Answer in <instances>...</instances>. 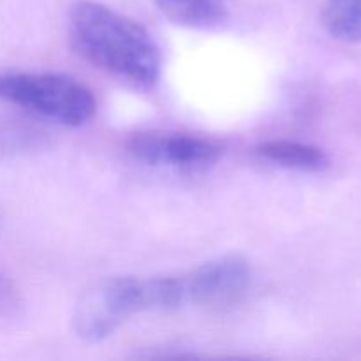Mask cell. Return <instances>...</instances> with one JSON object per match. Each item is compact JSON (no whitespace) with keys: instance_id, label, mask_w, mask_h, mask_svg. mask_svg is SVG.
<instances>
[{"instance_id":"obj_7","label":"cell","mask_w":361,"mask_h":361,"mask_svg":"<svg viewBox=\"0 0 361 361\" xmlns=\"http://www.w3.org/2000/svg\"><path fill=\"white\" fill-rule=\"evenodd\" d=\"M162 14L189 28H210L222 23L233 0H155Z\"/></svg>"},{"instance_id":"obj_5","label":"cell","mask_w":361,"mask_h":361,"mask_svg":"<svg viewBox=\"0 0 361 361\" xmlns=\"http://www.w3.org/2000/svg\"><path fill=\"white\" fill-rule=\"evenodd\" d=\"M127 150L136 161L148 166L194 171L214 166L222 155V145L197 134L147 130L130 136Z\"/></svg>"},{"instance_id":"obj_6","label":"cell","mask_w":361,"mask_h":361,"mask_svg":"<svg viewBox=\"0 0 361 361\" xmlns=\"http://www.w3.org/2000/svg\"><path fill=\"white\" fill-rule=\"evenodd\" d=\"M256 155L279 168L303 173H319L330 166V157L323 148L295 140L263 141L256 147Z\"/></svg>"},{"instance_id":"obj_9","label":"cell","mask_w":361,"mask_h":361,"mask_svg":"<svg viewBox=\"0 0 361 361\" xmlns=\"http://www.w3.org/2000/svg\"><path fill=\"white\" fill-rule=\"evenodd\" d=\"M23 298L16 282L7 274L0 271V317H14L21 310Z\"/></svg>"},{"instance_id":"obj_2","label":"cell","mask_w":361,"mask_h":361,"mask_svg":"<svg viewBox=\"0 0 361 361\" xmlns=\"http://www.w3.org/2000/svg\"><path fill=\"white\" fill-rule=\"evenodd\" d=\"M0 101L66 127L83 126L97 108L87 85L60 73H0Z\"/></svg>"},{"instance_id":"obj_1","label":"cell","mask_w":361,"mask_h":361,"mask_svg":"<svg viewBox=\"0 0 361 361\" xmlns=\"http://www.w3.org/2000/svg\"><path fill=\"white\" fill-rule=\"evenodd\" d=\"M69 39L87 62L116 80L150 90L162 74L161 48L133 18L94 0H78L69 11Z\"/></svg>"},{"instance_id":"obj_3","label":"cell","mask_w":361,"mask_h":361,"mask_svg":"<svg viewBox=\"0 0 361 361\" xmlns=\"http://www.w3.org/2000/svg\"><path fill=\"white\" fill-rule=\"evenodd\" d=\"M140 312H145L141 277L106 279L80 296L73 312V330L81 341L97 344Z\"/></svg>"},{"instance_id":"obj_8","label":"cell","mask_w":361,"mask_h":361,"mask_svg":"<svg viewBox=\"0 0 361 361\" xmlns=\"http://www.w3.org/2000/svg\"><path fill=\"white\" fill-rule=\"evenodd\" d=\"M321 21L337 41L361 42V0H324Z\"/></svg>"},{"instance_id":"obj_4","label":"cell","mask_w":361,"mask_h":361,"mask_svg":"<svg viewBox=\"0 0 361 361\" xmlns=\"http://www.w3.org/2000/svg\"><path fill=\"white\" fill-rule=\"evenodd\" d=\"M250 284V267L240 254H226L182 274L185 307L222 310L236 305Z\"/></svg>"}]
</instances>
